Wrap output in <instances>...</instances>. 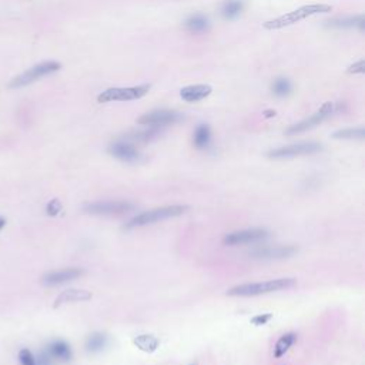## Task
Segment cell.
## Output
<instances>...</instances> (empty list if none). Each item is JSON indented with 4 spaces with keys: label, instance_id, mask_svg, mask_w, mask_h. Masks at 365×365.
Masks as SVG:
<instances>
[{
    "label": "cell",
    "instance_id": "obj_1",
    "mask_svg": "<svg viewBox=\"0 0 365 365\" xmlns=\"http://www.w3.org/2000/svg\"><path fill=\"white\" fill-rule=\"evenodd\" d=\"M294 278H277L263 282H251V284H241L233 287L227 291L230 297H256L263 294H270L281 289H288L296 285Z\"/></svg>",
    "mask_w": 365,
    "mask_h": 365
},
{
    "label": "cell",
    "instance_id": "obj_2",
    "mask_svg": "<svg viewBox=\"0 0 365 365\" xmlns=\"http://www.w3.org/2000/svg\"><path fill=\"white\" fill-rule=\"evenodd\" d=\"M187 211H189V205H166V207H160V208H154V210H149V211H144V213L137 214L136 217H133L124 226V228L126 230H131V228L144 227V226H150V224L159 223V221L174 218V217L182 215Z\"/></svg>",
    "mask_w": 365,
    "mask_h": 365
},
{
    "label": "cell",
    "instance_id": "obj_3",
    "mask_svg": "<svg viewBox=\"0 0 365 365\" xmlns=\"http://www.w3.org/2000/svg\"><path fill=\"white\" fill-rule=\"evenodd\" d=\"M331 10H333V6H330V5H307V6L297 9L294 12H289L287 15L275 17L273 20H268L263 26L267 30H278V29L291 26V24H294L297 22H301V20H304V19L310 17V16L319 15V13H328Z\"/></svg>",
    "mask_w": 365,
    "mask_h": 365
},
{
    "label": "cell",
    "instance_id": "obj_4",
    "mask_svg": "<svg viewBox=\"0 0 365 365\" xmlns=\"http://www.w3.org/2000/svg\"><path fill=\"white\" fill-rule=\"evenodd\" d=\"M150 90L149 84H140L133 87H110L101 91L97 96L99 103H112V101H133L144 97Z\"/></svg>",
    "mask_w": 365,
    "mask_h": 365
},
{
    "label": "cell",
    "instance_id": "obj_5",
    "mask_svg": "<svg viewBox=\"0 0 365 365\" xmlns=\"http://www.w3.org/2000/svg\"><path fill=\"white\" fill-rule=\"evenodd\" d=\"M136 208V205L126 200H108V201H96L84 205V211L93 215H122L130 213Z\"/></svg>",
    "mask_w": 365,
    "mask_h": 365
},
{
    "label": "cell",
    "instance_id": "obj_6",
    "mask_svg": "<svg viewBox=\"0 0 365 365\" xmlns=\"http://www.w3.org/2000/svg\"><path fill=\"white\" fill-rule=\"evenodd\" d=\"M60 67V63H57V61H43V63L36 64V66L29 68L27 71H24L20 76L13 79V80L10 82V87H12V89H17V87H23V86L34 83L39 79L49 76V75H52L54 71H57Z\"/></svg>",
    "mask_w": 365,
    "mask_h": 365
},
{
    "label": "cell",
    "instance_id": "obj_7",
    "mask_svg": "<svg viewBox=\"0 0 365 365\" xmlns=\"http://www.w3.org/2000/svg\"><path fill=\"white\" fill-rule=\"evenodd\" d=\"M335 112V104L331 103V101H325L322 106L319 107L318 110L315 113L310 116L308 119H305L303 122L297 123V124H293L289 126L288 129L285 130V134L287 136H294V134H300V133H304L307 130L314 129L315 126H318L324 120H327L328 117Z\"/></svg>",
    "mask_w": 365,
    "mask_h": 365
},
{
    "label": "cell",
    "instance_id": "obj_8",
    "mask_svg": "<svg viewBox=\"0 0 365 365\" xmlns=\"http://www.w3.org/2000/svg\"><path fill=\"white\" fill-rule=\"evenodd\" d=\"M184 116L175 110H153L150 113L143 114L137 123L141 126H147V127H159L163 129L166 126H171L175 123L181 122Z\"/></svg>",
    "mask_w": 365,
    "mask_h": 365
},
{
    "label": "cell",
    "instance_id": "obj_9",
    "mask_svg": "<svg viewBox=\"0 0 365 365\" xmlns=\"http://www.w3.org/2000/svg\"><path fill=\"white\" fill-rule=\"evenodd\" d=\"M322 150V145L318 143H297V144L284 145L274 149L271 152H268V157L271 159H291L297 156H307V154H315Z\"/></svg>",
    "mask_w": 365,
    "mask_h": 365
},
{
    "label": "cell",
    "instance_id": "obj_10",
    "mask_svg": "<svg viewBox=\"0 0 365 365\" xmlns=\"http://www.w3.org/2000/svg\"><path fill=\"white\" fill-rule=\"evenodd\" d=\"M268 236L267 230L263 228H250V230H241V231H234L224 237L223 243L226 245H243V244L257 243L264 240Z\"/></svg>",
    "mask_w": 365,
    "mask_h": 365
},
{
    "label": "cell",
    "instance_id": "obj_11",
    "mask_svg": "<svg viewBox=\"0 0 365 365\" xmlns=\"http://www.w3.org/2000/svg\"><path fill=\"white\" fill-rule=\"evenodd\" d=\"M108 153L116 159L126 161V163H136L141 159V154L138 153L134 144L124 138L112 143L108 147Z\"/></svg>",
    "mask_w": 365,
    "mask_h": 365
},
{
    "label": "cell",
    "instance_id": "obj_12",
    "mask_svg": "<svg viewBox=\"0 0 365 365\" xmlns=\"http://www.w3.org/2000/svg\"><path fill=\"white\" fill-rule=\"evenodd\" d=\"M83 274V268L71 267V268H64V270H59V271L46 274L45 277L42 278V282L45 285H49V287H54V285H60V284L73 281V280H76L79 277H82Z\"/></svg>",
    "mask_w": 365,
    "mask_h": 365
},
{
    "label": "cell",
    "instance_id": "obj_13",
    "mask_svg": "<svg viewBox=\"0 0 365 365\" xmlns=\"http://www.w3.org/2000/svg\"><path fill=\"white\" fill-rule=\"evenodd\" d=\"M297 248L291 245H280V247H263L257 250L251 251L250 257L254 259H264V260H280L288 259L293 254H296Z\"/></svg>",
    "mask_w": 365,
    "mask_h": 365
},
{
    "label": "cell",
    "instance_id": "obj_14",
    "mask_svg": "<svg viewBox=\"0 0 365 365\" xmlns=\"http://www.w3.org/2000/svg\"><path fill=\"white\" fill-rule=\"evenodd\" d=\"M211 86L208 84H193V86H186L180 90V96L184 101L187 103H197L204 100L211 94Z\"/></svg>",
    "mask_w": 365,
    "mask_h": 365
},
{
    "label": "cell",
    "instance_id": "obj_15",
    "mask_svg": "<svg viewBox=\"0 0 365 365\" xmlns=\"http://www.w3.org/2000/svg\"><path fill=\"white\" fill-rule=\"evenodd\" d=\"M327 27H331V29H354V27H357L362 31L365 27V19L362 15L338 17V19L328 20Z\"/></svg>",
    "mask_w": 365,
    "mask_h": 365
},
{
    "label": "cell",
    "instance_id": "obj_16",
    "mask_svg": "<svg viewBox=\"0 0 365 365\" xmlns=\"http://www.w3.org/2000/svg\"><path fill=\"white\" fill-rule=\"evenodd\" d=\"M91 298V293L87 289H66L63 291L59 297L56 298L54 301V308L60 307L63 304H67V303H77V301H87Z\"/></svg>",
    "mask_w": 365,
    "mask_h": 365
},
{
    "label": "cell",
    "instance_id": "obj_17",
    "mask_svg": "<svg viewBox=\"0 0 365 365\" xmlns=\"http://www.w3.org/2000/svg\"><path fill=\"white\" fill-rule=\"evenodd\" d=\"M50 357L53 359H57V361H63V362H67L71 359L73 357V352H71V348L68 345L67 342L64 341H53L49 347H47V351H46Z\"/></svg>",
    "mask_w": 365,
    "mask_h": 365
},
{
    "label": "cell",
    "instance_id": "obj_18",
    "mask_svg": "<svg viewBox=\"0 0 365 365\" xmlns=\"http://www.w3.org/2000/svg\"><path fill=\"white\" fill-rule=\"evenodd\" d=\"M161 134V129L159 127H149V129L141 130V131H133L127 136H124V140H127L130 143H150L153 140H156Z\"/></svg>",
    "mask_w": 365,
    "mask_h": 365
},
{
    "label": "cell",
    "instance_id": "obj_19",
    "mask_svg": "<svg viewBox=\"0 0 365 365\" xmlns=\"http://www.w3.org/2000/svg\"><path fill=\"white\" fill-rule=\"evenodd\" d=\"M186 29L191 33H203L208 27H210V20L208 17L201 13H196V15H191L186 22H184Z\"/></svg>",
    "mask_w": 365,
    "mask_h": 365
},
{
    "label": "cell",
    "instance_id": "obj_20",
    "mask_svg": "<svg viewBox=\"0 0 365 365\" xmlns=\"http://www.w3.org/2000/svg\"><path fill=\"white\" fill-rule=\"evenodd\" d=\"M244 2L243 0H224L223 5H221V16L224 19H236L238 16L243 13L244 10Z\"/></svg>",
    "mask_w": 365,
    "mask_h": 365
},
{
    "label": "cell",
    "instance_id": "obj_21",
    "mask_svg": "<svg viewBox=\"0 0 365 365\" xmlns=\"http://www.w3.org/2000/svg\"><path fill=\"white\" fill-rule=\"evenodd\" d=\"M133 342H134V345L138 350L144 351V352H154L160 345L159 338L152 334L137 335L136 338L133 340Z\"/></svg>",
    "mask_w": 365,
    "mask_h": 365
},
{
    "label": "cell",
    "instance_id": "obj_22",
    "mask_svg": "<svg viewBox=\"0 0 365 365\" xmlns=\"http://www.w3.org/2000/svg\"><path fill=\"white\" fill-rule=\"evenodd\" d=\"M108 344V337L103 333H94L91 334L87 341H86V350L87 352H91V354H96V352H100L103 351L107 347Z\"/></svg>",
    "mask_w": 365,
    "mask_h": 365
},
{
    "label": "cell",
    "instance_id": "obj_23",
    "mask_svg": "<svg viewBox=\"0 0 365 365\" xmlns=\"http://www.w3.org/2000/svg\"><path fill=\"white\" fill-rule=\"evenodd\" d=\"M211 141V130L207 124H200L193 137V143L197 149H205Z\"/></svg>",
    "mask_w": 365,
    "mask_h": 365
},
{
    "label": "cell",
    "instance_id": "obj_24",
    "mask_svg": "<svg viewBox=\"0 0 365 365\" xmlns=\"http://www.w3.org/2000/svg\"><path fill=\"white\" fill-rule=\"evenodd\" d=\"M296 340H297V335L293 334V333L282 335L281 338L277 341V344H275V348H274V357L275 358L282 357V355L291 348V345L296 342Z\"/></svg>",
    "mask_w": 365,
    "mask_h": 365
},
{
    "label": "cell",
    "instance_id": "obj_25",
    "mask_svg": "<svg viewBox=\"0 0 365 365\" xmlns=\"http://www.w3.org/2000/svg\"><path fill=\"white\" fill-rule=\"evenodd\" d=\"M271 90H273V93L277 97H285V96H288L291 90H293V84H291L288 79L278 77L277 80H274L273 86H271Z\"/></svg>",
    "mask_w": 365,
    "mask_h": 365
},
{
    "label": "cell",
    "instance_id": "obj_26",
    "mask_svg": "<svg viewBox=\"0 0 365 365\" xmlns=\"http://www.w3.org/2000/svg\"><path fill=\"white\" fill-rule=\"evenodd\" d=\"M365 130L362 127H357V129H342L335 131L333 137L338 138V140H361L364 138Z\"/></svg>",
    "mask_w": 365,
    "mask_h": 365
},
{
    "label": "cell",
    "instance_id": "obj_27",
    "mask_svg": "<svg viewBox=\"0 0 365 365\" xmlns=\"http://www.w3.org/2000/svg\"><path fill=\"white\" fill-rule=\"evenodd\" d=\"M61 208H63V205H61L60 200H57V198L50 200V201L47 203V205H46V211H47V214H49L50 217H56V215L61 211Z\"/></svg>",
    "mask_w": 365,
    "mask_h": 365
},
{
    "label": "cell",
    "instance_id": "obj_28",
    "mask_svg": "<svg viewBox=\"0 0 365 365\" xmlns=\"http://www.w3.org/2000/svg\"><path fill=\"white\" fill-rule=\"evenodd\" d=\"M19 359H20V364L22 365H38L34 355L27 348H23L19 352Z\"/></svg>",
    "mask_w": 365,
    "mask_h": 365
},
{
    "label": "cell",
    "instance_id": "obj_29",
    "mask_svg": "<svg viewBox=\"0 0 365 365\" xmlns=\"http://www.w3.org/2000/svg\"><path fill=\"white\" fill-rule=\"evenodd\" d=\"M271 318H273V314H270V312H267V314H259V315H256V317L251 318V324H252V325H257V327L266 325L267 322Z\"/></svg>",
    "mask_w": 365,
    "mask_h": 365
},
{
    "label": "cell",
    "instance_id": "obj_30",
    "mask_svg": "<svg viewBox=\"0 0 365 365\" xmlns=\"http://www.w3.org/2000/svg\"><path fill=\"white\" fill-rule=\"evenodd\" d=\"M347 71H348L350 75H362V73H365V60L364 59H361V60H358L357 63L351 64L350 67L347 68Z\"/></svg>",
    "mask_w": 365,
    "mask_h": 365
},
{
    "label": "cell",
    "instance_id": "obj_31",
    "mask_svg": "<svg viewBox=\"0 0 365 365\" xmlns=\"http://www.w3.org/2000/svg\"><path fill=\"white\" fill-rule=\"evenodd\" d=\"M36 362H38V365H53V358L50 357L47 352H43L39 357V359H36Z\"/></svg>",
    "mask_w": 365,
    "mask_h": 365
},
{
    "label": "cell",
    "instance_id": "obj_32",
    "mask_svg": "<svg viewBox=\"0 0 365 365\" xmlns=\"http://www.w3.org/2000/svg\"><path fill=\"white\" fill-rule=\"evenodd\" d=\"M264 116H266V117H274L275 112H274V110H267V112H264Z\"/></svg>",
    "mask_w": 365,
    "mask_h": 365
},
{
    "label": "cell",
    "instance_id": "obj_33",
    "mask_svg": "<svg viewBox=\"0 0 365 365\" xmlns=\"http://www.w3.org/2000/svg\"><path fill=\"white\" fill-rule=\"evenodd\" d=\"M6 226V220L3 218V217H0V231L3 230V227Z\"/></svg>",
    "mask_w": 365,
    "mask_h": 365
}]
</instances>
